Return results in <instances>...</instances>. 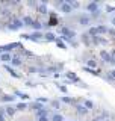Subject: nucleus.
<instances>
[{
    "instance_id": "1",
    "label": "nucleus",
    "mask_w": 115,
    "mask_h": 121,
    "mask_svg": "<svg viewBox=\"0 0 115 121\" xmlns=\"http://www.w3.org/2000/svg\"><path fill=\"white\" fill-rule=\"evenodd\" d=\"M11 30H18V29H21L23 27V23H21V20H18V18H14L12 21H11V24L8 26Z\"/></svg>"
},
{
    "instance_id": "2",
    "label": "nucleus",
    "mask_w": 115,
    "mask_h": 121,
    "mask_svg": "<svg viewBox=\"0 0 115 121\" xmlns=\"http://www.w3.org/2000/svg\"><path fill=\"white\" fill-rule=\"evenodd\" d=\"M86 9L88 11H89V12L91 14H100V9H98V5H97V3H95V2H93V3H88V5H86Z\"/></svg>"
},
{
    "instance_id": "3",
    "label": "nucleus",
    "mask_w": 115,
    "mask_h": 121,
    "mask_svg": "<svg viewBox=\"0 0 115 121\" xmlns=\"http://www.w3.org/2000/svg\"><path fill=\"white\" fill-rule=\"evenodd\" d=\"M79 24L80 26H89L91 24V17L89 15H85V14L80 15L79 17Z\"/></svg>"
},
{
    "instance_id": "4",
    "label": "nucleus",
    "mask_w": 115,
    "mask_h": 121,
    "mask_svg": "<svg viewBox=\"0 0 115 121\" xmlns=\"http://www.w3.org/2000/svg\"><path fill=\"white\" fill-rule=\"evenodd\" d=\"M61 12H64V14H71L73 9H71V6L68 5L67 2H64L62 5H61Z\"/></svg>"
},
{
    "instance_id": "5",
    "label": "nucleus",
    "mask_w": 115,
    "mask_h": 121,
    "mask_svg": "<svg viewBox=\"0 0 115 121\" xmlns=\"http://www.w3.org/2000/svg\"><path fill=\"white\" fill-rule=\"evenodd\" d=\"M43 36H44V35H43L41 32H33V33H30V35H29V39H30V41H40Z\"/></svg>"
},
{
    "instance_id": "6",
    "label": "nucleus",
    "mask_w": 115,
    "mask_h": 121,
    "mask_svg": "<svg viewBox=\"0 0 115 121\" xmlns=\"http://www.w3.org/2000/svg\"><path fill=\"white\" fill-rule=\"evenodd\" d=\"M76 111H77V113H80V115H86L88 113V109L83 104H77L76 106Z\"/></svg>"
},
{
    "instance_id": "7",
    "label": "nucleus",
    "mask_w": 115,
    "mask_h": 121,
    "mask_svg": "<svg viewBox=\"0 0 115 121\" xmlns=\"http://www.w3.org/2000/svg\"><path fill=\"white\" fill-rule=\"evenodd\" d=\"M21 23H23V26H32L33 18H32V17H29V15H26V17L21 20Z\"/></svg>"
},
{
    "instance_id": "8",
    "label": "nucleus",
    "mask_w": 115,
    "mask_h": 121,
    "mask_svg": "<svg viewBox=\"0 0 115 121\" xmlns=\"http://www.w3.org/2000/svg\"><path fill=\"white\" fill-rule=\"evenodd\" d=\"M11 59H12V56L9 53H2L0 55V60H3V62H11Z\"/></svg>"
},
{
    "instance_id": "9",
    "label": "nucleus",
    "mask_w": 115,
    "mask_h": 121,
    "mask_svg": "<svg viewBox=\"0 0 115 121\" xmlns=\"http://www.w3.org/2000/svg\"><path fill=\"white\" fill-rule=\"evenodd\" d=\"M97 35H102V33H106L108 32V27H106V26H103V24H100V26H97Z\"/></svg>"
},
{
    "instance_id": "10",
    "label": "nucleus",
    "mask_w": 115,
    "mask_h": 121,
    "mask_svg": "<svg viewBox=\"0 0 115 121\" xmlns=\"http://www.w3.org/2000/svg\"><path fill=\"white\" fill-rule=\"evenodd\" d=\"M67 77L70 79V80H73V82H80V80H79V77H77V76H76L74 73H73V71H68V73H67Z\"/></svg>"
},
{
    "instance_id": "11",
    "label": "nucleus",
    "mask_w": 115,
    "mask_h": 121,
    "mask_svg": "<svg viewBox=\"0 0 115 121\" xmlns=\"http://www.w3.org/2000/svg\"><path fill=\"white\" fill-rule=\"evenodd\" d=\"M11 64L15 65V67H17V65H21V58H20V56H14V58L11 59Z\"/></svg>"
},
{
    "instance_id": "12",
    "label": "nucleus",
    "mask_w": 115,
    "mask_h": 121,
    "mask_svg": "<svg viewBox=\"0 0 115 121\" xmlns=\"http://www.w3.org/2000/svg\"><path fill=\"white\" fill-rule=\"evenodd\" d=\"M32 27L35 29V32H40V30L43 29V24H41L40 21H35V20H33V23H32Z\"/></svg>"
},
{
    "instance_id": "13",
    "label": "nucleus",
    "mask_w": 115,
    "mask_h": 121,
    "mask_svg": "<svg viewBox=\"0 0 115 121\" xmlns=\"http://www.w3.org/2000/svg\"><path fill=\"white\" fill-rule=\"evenodd\" d=\"M30 108H32L33 111H40V109H44V106L41 104V103H38V101H35V103L30 104Z\"/></svg>"
},
{
    "instance_id": "14",
    "label": "nucleus",
    "mask_w": 115,
    "mask_h": 121,
    "mask_svg": "<svg viewBox=\"0 0 115 121\" xmlns=\"http://www.w3.org/2000/svg\"><path fill=\"white\" fill-rule=\"evenodd\" d=\"M44 38H45L47 41H56V36H55V33H52V32H47V33L44 35Z\"/></svg>"
},
{
    "instance_id": "15",
    "label": "nucleus",
    "mask_w": 115,
    "mask_h": 121,
    "mask_svg": "<svg viewBox=\"0 0 115 121\" xmlns=\"http://www.w3.org/2000/svg\"><path fill=\"white\" fill-rule=\"evenodd\" d=\"M15 111H17V109L12 108V106H8V108H5V112L8 113V115H11V117H12L14 113H15Z\"/></svg>"
},
{
    "instance_id": "16",
    "label": "nucleus",
    "mask_w": 115,
    "mask_h": 121,
    "mask_svg": "<svg viewBox=\"0 0 115 121\" xmlns=\"http://www.w3.org/2000/svg\"><path fill=\"white\" fill-rule=\"evenodd\" d=\"M5 70H6V71H9V74L12 76V77H20V76L15 73V71H14V70H12V68H11L9 65H5Z\"/></svg>"
},
{
    "instance_id": "17",
    "label": "nucleus",
    "mask_w": 115,
    "mask_h": 121,
    "mask_svg": "<svg viewBox=\"0 0 115 121\" xmlns=\"http://www.w3.org/2000/svg\"><path fill=\"white\" fill-rule=\"evenodd\" d=\"M93 43L94 44H103V43H105V39L97 35V36H93Z\"/></svg>"
},
{
    "instance_id": "18",
    "label": "nucleus",
    "mask_w": 115,
    "mask_h": 121,
    "mask_svg": "<svg viewBox=\"0 0 115 121\" xmlns=\"http://www.w3.org/2000/svg\"><path fill=\"white\" fill-rule=\"evenodd\" d=\"M15 95H18L20 98H23V100H27V98H29V95H27V94L21 92V91H15Z\"/></svg>"
},
{
    "instance_id": "19",
    "label": "nucleus",
    "mask_w": 115,
    "mask_h": 121,
    "mask_svg": "<svg viewBox=\"0 0 115 121\" xmlns=\"http://www.w3.org/2000/svg\"><path fill=\"white\" fill-rule=\"evenodd\" d=\"M98 121H109V113L108 112H103L100 115V118H97Z\"/></svg>"
},
{
    "instance_id": "20",
    "label": "nucleus",
    "mask_w": 115,
    "mask_h": 121,
    "mask_svg": "<svg viewBox=\"0 0 115 121\" xmlns=\"http://www.w3.org/2000/svg\"><path fill=\"white\" fill-rule=\"evenodd\" d=\"M15 97L14 95H3L2 98H0V101H14Z\"/></svg>"
},
{
    "instance_id": "21",
    "label": "nucleus",
    "mask_w": 115,
    "mask_h": 121,
    "mask_svg": "<svg viewBox=\"0 0 115 121\" xmlns=\"http://www.w3.org/2000/svg\"><path fill=\"white\" fill-rule=\"evenodd\" d=\"M38 12H40V14H47V6H45L44 3L40 5V6H38Z\"/></svg>"
},
{
    "instance_id": "22",
    "label": "nucleus",
    "mask_w": 115,
    "mask_h": 121,
    "mask_svg": "<svg viewBox=\"0 0 115 121\" xmlns=\"http://www.w3.org/2000/svg\"><path fill=\"white\" fill-rule=\"evenodd\" d=\"M36 117L40 118V117H47V109H40V111H36Z\"/></svg>"
},
{
    "instance_id": "23",
    "label": "nucleus",
    "mask_w": 115,
    "mask_h": 121,
    "mask_svg": "<svg viewBox=\"0 0 115 121\" xmlns=\"http://www.w3.org/2000/svg\"><path fill=\"white\" fill-rule=\"evenodd\" d=\"M52 121H64V117L61 115V113H55V115L52 117Z\"/></svg>"
},
{
    "instance_id": "24",
    "label": "nucleus",
    "mask_w": 115,
    "mask_h": 121,
    "mask_svg": "<svg viewBox=\"0 0 115 121\" xmlns=\"http://www.w3.org/2000/svg\"><path fill=\"white\" fill-rule=\"evenodd\" d=\"M88 35H89L91 38H93V36H97V29H95V27H89V30H88Z\"/></svg>"
},
{
    "instance_id": "25",
    "label": "nucleus",
    "mask_w": 115,
    "mask_h": 121,
    "mask_svg": "<svg viewBox=\"0 0 115 121\" xmlns=\"http://www.w3.org/2000/svg\"><path fill=\"white\" fill-rule=\"evenodd\" d=\"M15 109H17V111H26V109H27V104L26 103H18Z\"/></svg>"
},
{
    "instance_id": "26",
    "label": "nucleus",
    "mask_w": 115,
    "mask_h": 121,
    "mask_svg": "<svg viewBox=\"0 0 115 121\" xmlns=\"http://www.w3.org/2000/svg\"><path fill=\"white\" fill-rule=\"evenodd\" d=\"M83 106H85V108L88 109V111H89V109H93V108H94V103H93L91 100H86L85 103H83Z\"/></svg>"
},
{
    "instance_id": "27",
    "label": "nucleus",
    "mask_w": 115,
    "mask_h": 121,
    "mask_svg": "<svg viewBox=\"0 0 115 121\" xmlns=\"http://www.w3.org/2000/svg\"><path fill=\"white\" fill-rule=\"evenodd\" d=\"M62 101H64V103H68V104L74 103V100H73V98H70V97H62Z\"/></svg>"
},
{
    "instance_id": "28",
    "label": "nucleus",
    "mask_w": 115,
    "mask_h": 121,
    "mask_svg": "<svg viewBox=\"0 0 115 121\" xmlns=\"http://www.w3.org/2000/svg\"><path fill=\"white\" fill-rule=\"evenodd\" d=\"M95 65H97V64H95V60H88V68H91V70H93V68H95Z\"/></svg>"
},
{
    "instance_id": "29",
    "label": "nucleus",
    "mask_w": 115,
    "mask_h": 121,
    "mask_svg": "<svg viewBox=\"0 0 115 121\" xmlns=\"http://www.w3.org/2000/svg\"><path fill=\"white\" fill-rule=\"evenodd\" d=\"M56 44H58V47H59V48H67V45H65L61 39H56Z\"/></svg>"
},
{
    "instance_id": "30",
    "label": "nucleus",
    "mask_w": 115,
    "mask_h": 121,
    "mask_svg": "<svg viewBox=\"0 0 115 121\" xmlns=\"http://www.w3.org/2000/svg\"><path fill=\"white\" fill-rule=\"evenodd\" d=\"M52 106H53V108H55V109H59V108H61L59 101H56V100H53V101H52Z\"/></svg>"
},
{
    "instance_id": "31",
    "label": "nucleus",
    "mask_w": 115,
    "mask_h": 121,
    "mask_svg": "<svg viewBox=\"0 0 115 121\" xmlns=\"http://www.w3.org/2000/svg\"><path fill=\"white\" fill-rule=\"evenodd\" d=\"M108 76H109V79H115V70H111Z\"/></svg>"
},
{
    "instance_id": "32",
    "label": "nucleus",
    "mask_w": 115,
    "mask_h": 121,
    "mask_svg": "<svg viewBox=\"0 0 115 121\" xmlns=\"http://www.w3.org/2000/svg\"><path fill=\"white\" fill-rule=\"evenodd\" d=\"M82 41L85 44H89V41H88V35H82Z\"/></svg>"
},
{
    "instance_id": "33",
    "label": "nucleus",
    "mask_w": 115,
    "mask_h": 121,
    "mask_svg": "<svg viewBox=\"0 0 115 121\" xmlns=\"http://www.w3.org/2000/svg\"><path fill=\"white\" fill-rule=\"evenodd\" d=\"M49 26H56V18L53 17L52 20H50V23H49Z\"/></svg>"
},
{
    "instance_id": "34",
    "label": "nucleus",
    "mask_w": 115,
    "mask_h": 121,
    "mask_svg": "<svg viewBox=\"0 0 115 121\" xmlns=\"http://www.w3.org/2000/svg\"><path fill=\"white\" fill-rule=\"evenodd\" d=\"M36 71H38V70H36L35 67H30V68H29V73H32V74H33V73H36Z\"/></svg>"
},
{
    "instance_id": "35",
    "label": "nucleus",
    "mask_w": 115,
    "mask_h": 121,
    "mask_svg": "<svg viewBox=\"0 0 115 121\" xmlns=\"http://www.w3.org/2000/svg\"><path fill=\"white\" fill-rule=\"evenodd\" d=\"M58 88H59L61 91H62V92H67V88H65L64 85H59V86H58Z\"/></svg>"
},
{
    "instance_id": "36",
    "label": "nucleus",
    "mask_w": 115,
    "mask_h": 121,
    "mask_svg": "<svg viewBox=\"0 0 115 121\" xmlns=\"http://www.w3.org/2000/svg\"><path fill=\"white\" fill-rule=\"evenodd\" d=\"M38 121H49V118H47V117H40Z\"/></svg>"
},
{
    "instance_id": "37",
    "label": "nucleus",
    "mask_w": 115,
    "mask_h": 121,
    "mask_svg": "<svg viewBox=\"0 0 115 121\" xmlns=\"http://www.w3.org/2000/svg\"><path fill=\"white\" fill-rule=\"evenodd\" d=\"M108 32L111 33V35H115V29H108Z\"/></svg>"
},
{
    "instance_id": "38",
    "label": "nucleus",
    "mask_w": 115,
    "mask_h": 121,
    "mask_svg": "<svg viewBox=\"0 0 115 121\" xmlns=\"http://www.w3.org/2000/svg\"><path fill=\"white\" fill-rule=\"evenodd\" d=\"M8 14H9V11H8V9H3L2 11V15H8Z\"/></svg>"
},
{
    "instance_id": "39",
    "label": "nucleus",
    "mask_w": 115,
    "mask_h": 121,
    "mask_svg": "<svg viewBox=\"0 0 115 121\" xmlns=\"http://www.w3.org/2000/svg\"><path fill=\"white\" fill-rule=\"evenodd\" d=\"M112 24H114V26H115V17H114V18H112Z\"/></svg>"
},
{
    "instance_id": "40",
    "label": "nucleus",
    "mask_w": 115,
    "mask_h": 121,
    "mask_svg": "<svg viewBox=\"0 0 115 121\" xmlns=\"http://www.w3.org/2000/svg\"><path fill=\"white\" fill-rule=\"evenodd\" d=\"M93 121H98V120H97V118H94V120H93Z\"/></svg>"
},
{
    "instance_id": "41",
    "label": "nucleus",
    "mask_w": 115,
    "mask_h": 121,
    "mask_svg": "<svg viewBox=\"0 0 115 121\" xmlns=\"http://www.w3.org/2000/svg\"><path fill=\"white\" fill-rule=\"evenodd\" d=\"M114 58H115V56H114Z\"/></svg>"
}]
</instances>
